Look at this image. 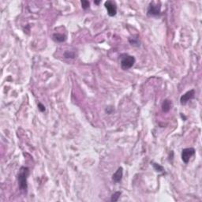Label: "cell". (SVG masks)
Masks as SVG:
<instances>
[{
  "label": "cell",
  "mask_w": 202,
  "mask_h": 202,
  "mask_svg": "<svg viewBox=\"0 0 202 202\" xmlns=\"http://www.w3.org/2000/svg\"><path fill=\"white\" fill-rule=\"evenodd\" d=\"M120 59L121 68L123 70H127L130 69L131 67H133V66L136 62L134 56L129 55L128 54L121 55Z\"/></svg>",
  "instance_id": "obj_2"
},
{
  "label": "cell",
  "mask_w": 202,
  "mask_h": 202,
  "mask_svg": "<svg viewBox=\"0 0 202 202\" xmlns=\"http://www.w3.org/2000/svg\"><path fill=\"white\" fill-rule=\"evenodd\" d=\"M52 39L55 42L57 43H62L67 40V36L65 34H61V33H54L52 35Z\"/></svg>",
  "instance_id": "obj_8"
},
{
  "label": "cell",
  "mask_w": 202,
  "mask_h": 202,
  "mask_svg": "<svg viewBox=\"0 0 202 202\" xmlns=\"http://www.w3.org/2000/svg\"><path fill=\"white\" fill-rule=\"evenodd\" d=\"M81 4H82V7L85 10L89 8V7H90V2L87 1V0H82V1H81Z\"/></svg>",
  "instance_id": "obj_14"
},
{
  "label": "cell",
  "mask_w": 202,
  "mask_h": 202,
  "mask_svg": "<svg viewBox=\"0 0 202 202\" xmlns=\"http://www.w3.org/2000/svg\"><path fill=\"white\" fill-rule=\"evenodd\" d=\"M64 57L66 58H75V53L71 51H66L64 52Z\"/></svg>",
  "instance_id": "obj_12"
},
{
  "label": "cell",
  "mask_w": 202,
  "mask_h": 202,
  "mask_svg": "<svg viewBox=\"0 0 202 202\" xmlns=\"http://www.w3.org/2000/svg\"><path fill=\"white\" fill-rule=\"evenodd\" d=\"M104 7L108 11V14L110 17H114L117 13V5L114 1H106L104 2Z\"/></svg>",
  "instance_id": "obj_4"
},
{
  "label": "cell",
  "mask_w": 202,
  "mask_h": 202,
  "mask_svg": "<svg viewBox=\"0 0 202 202\" xmlns=\"http://www.w3.org/2000/svg\"><path fill=\"white\" fill-rule=\"evenodd\" d=\"M196 151L194 148H186L182 151V159L185 163H188L193 156L195 155Z\"/></svg>",
  "instance_id": "obj_5"
},
{
  "label": "cell",
  "mask_w": 202,
  "mask_h": 202,
  "mask_svg": "<svg viewBox=\"0 0 202 202\" xmlns=\"http://www.w3.org/2000/svg\"><path fill=\"white\" fill-rule=\"evenodd\" d=\"M121 194H122V192H120V191L115 192L114 194H112L111 198V202L118 201V199H119V198H120Z\"/></svg>",
  "instance_id": "obj_11"
},
{
  "label": "cell",
  "mask_w": 202,
  "mask_h": 202,
  "mask_svg": "<svg viewBox=\"0 0 202 202\" xmlns=\"http://www.w3.org/2000/svg\"><path fill=\"white\" fill-rule=\"evenodd\" d=\"M38 109H39L41 112H44L46 111L45 106L43 105V104H42L41 103H38Z\"/></svg>",
  "instance_id": "obj_15"
},
{
  "label": "cell",
  "mask_w": 202,
  "mask_h": 202,
  "mask_svg": "<svg viewBox=\"0 0 202 202\" xmlns=\"http://www.w3.org/2000/svg\"><path fill=\"white\" fill-rule=\"evenodd\" d=\"M172 107V103L170 100L166 99L163 100V103H162V111L164 113H168Z\"/></svg>",
  "instance_id": "obj_9"
},
{
  "label": "cell",
  "mask_w": 202,
  "mask_h": 202,
  "mask_svg": "<svg viewBox=\"0 0 202 202\" xmlns=\"http://www.w3.org/2000/svg\"><path fill=\"white\" fill-rule=\"evenodd\" d=\"M195 97V90L191 89V90L188 91L184 95H183L180 98V103L182 105H186L187 102L191 100Z\"/></svg>",
  "instance_id": "obj_6"
},
{
  "label": "cell",
  "mask_w": 202,
  "mask_h": 202,
  "mask_svg": "<svg viewBox=\"0 0 202 202\" xmlns=\"http://www.w3.org/2000/svg\"><path fill=\"white\" fill-rule=\"evenodd\" d=\"M129 42L132 46H136V47L140 46V42H139L138 36H137V37H134V36H133V37H129Z\"/></svg>",
  "instance_id": "obj_10"
},
{
  "label": "cell",
  "mask_w": 202,
  "mask_h": 202,
  "mask_svg": "<svg viewBox=\"0 0 202 202\" xmlns=\"http://www.w3.org/2000/svg\"><path fill=\"white\" fill-rule=\"evenodd\" d=\"M153 168L155 169L156 171H157V172H163V171H164V168H163L161 165H159V163H153Z\"/></svg>",
  "instance_id": "obj_13"
},
{
  "label": "cell",
  "mask_w": 202,
  "mask_h": 202,
  "mask_svg": "<svg viewBox=\"0 0 202 202\" xmlns=\"http://www.w3.org/2000/svg\"><path fill=\"white\" fill-rule=\"evenodd\" d=\"M29 168L27 167H22L17 174L18 186L22 191H27L28 189V178L29 175Z\"/></svg>",
  "instance_id": "obj_1"
},
{
  "label": "cell",
  "mask_w": 202,
  "mask_h": 202,
  "mask_svg": "<svg viewBox=\"0 0 202 202\" xmlns=\"http://www.w3.org/2000/svg\"><path fill=\"white\" fill-rule=\"evenodd\" d=\"M160 10H161V3H160V2L153 1L148 5L147 14H148V16H150V17H156V16L159 15Z\"/></svg>",
  "instance_id": "obj_3"
},
{
  "label": "cell",
  "mask_w": 202,
  "mask_h": 202,
  "mask_svg": "<svg viewBox=\"0 0 202 202\" xmlns=\"http://www.w3.org/2000/svg\"><path fill=\"white\" fill-rule=\"evenodd\" d=\"M123 177V168L122 167L118 168V170L114 172L112 175V180L115 183H120Z\"/></svg>",
  "instance_id": "obj_7"
},
{
  "label": "cell",
  "mask_w": 202,
  "mask_h": 202,
  "mask_svg": "<svg viewBox=\"0 0 202 202\" xmlns=\"http://www.w3.org/2000/svg\"><path fill=\"white\" fill-rule=\"evenodd\" d=\"M94 3L97 5H99L100 3V1H94Z\"/></svg>",
  "instance_id": "obj_16"
}]
</instances>
